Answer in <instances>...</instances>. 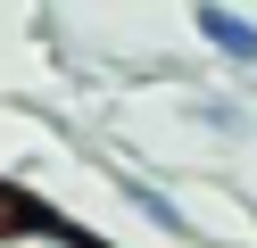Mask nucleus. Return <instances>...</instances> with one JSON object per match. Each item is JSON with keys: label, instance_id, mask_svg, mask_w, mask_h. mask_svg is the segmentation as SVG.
Listing matches in <instances>:
<instances>
[{"label": "nucleus", "instance_id": "3", "mask_svg": "<svg viewBox=\"0 0 257 248\" xmlns=\"http://www.w3.org/2000/svg\"><path fill=\"white\" fill-rule=\"evenodd\" d=\"M191 116H199L207 132H224V141H249V108H240V99H224V91H207Z\"/></svg>", "mask_w": 257, "mask_h": 248}, {"label": "nucleus", "instance_id": "1", "mask_svg": "<svg viewBox=\"0 0 257 248\" xmlns=\"http://www.w3.org/2000/svg\"><path fill=\"white\" fill-rule=\"evenodd\" d=\"M191 33H199L207 50H216L224 66H257V17H240V9H191Z\"/></svg>", "mask_w": 257, "mask_h": 248}, {"label": "nucleus", "instance_id": "2", "mask_svg": "<svg viewBox=\"0 0 257 248\" xmlns=\"http://www.w3.org/2000/svg\"><path fill=\"white\" fill-rule=\"evenodd\" d=\"M116 190H124V198H133V207H141V215H150V223H158V231H166V240H199V231H191V215H183V207H174V198H166V190H158V182H141V174H116Z\"/></svg>", "mask_w": 257, "mask_h": 248}]
</instances>
